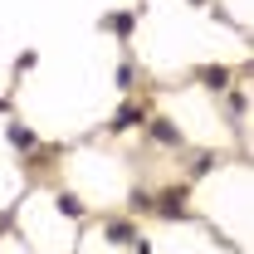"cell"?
<instances>
[{
  "label": "cell",
  "instance_id": "1",
  "mask_svg": "<svg viewBox=\"0 0 254 254\" xmlns=\"http://www.w3.org/2000/svg\"><path fill=\"white\" fill-rule=\"evenodd\" d=\"M103 235H108L113 245H132V240H137V230H132L127 220H108V225H103Z\"/></svg>",
  "mask_w": 254,
  "mask_h": 254
},
{
  "label": "cell",
  "instance_id": "2",
  "mask_svg": "<svg viewBox=\"0 0 254 254\" xmlns=\"http://www.w3.org/2000/svg\"><path fill=\"white\" fill-rule=\"evenodd\" d=\"M142 118H147V113H142L137 103H127V108H118V118H113V132H127V127L142 123Z\"/></svg>",
  "mask_w": 254,
  "mask_h": 254
},
{
  "label": "cell",
  "instance_id": "3",
  "mask_svg": "<svg viewBox=\"0 0 254 254\" xmlns=\"http://www.w3.org/2000/svg\"><path fill=\"white\" fill-rule=\"evenodd\" d=\"M200 83H205V88H230V68H220V64H210V68H200Z\"/></svg>",
  "mask_w": 254,
  "mask_h": 254
},
{
  "label": "cell",
  "instance_id": "4",
  "mask_svg": "<svg viewBox=\"0 0 254 254\" xmlns=\"http://www.w3.org/2000/svg\"><path fill=\"white\" fill-rule=\"evenodd\" d=\"M152 137H157V142H166V147H176V142H181V132L166 123V118H157V123H152Z\"/></svg>",
  "mask_w": 254,
  "mask_h": 254
},
{
  "label": "cell",
  "instance_id": "5",
  "mask_svg": "<svg viewBox=\"0 0 254 254\" xmlns=\"http://www.w3.org/2000/svg\"><path fill=\"white\" fill-rule=\"evenodd\" d=\"M59 210H64V215H68V220H78V215H83V200L64 190V195H59Z\"/></svg>",
  "mask_w": 254,
  "mask_h": 254
},
{
  "label": "cell",
  "instance_id": "6",
  "mask_svg": "<svg viewBox=\"0 0 254 254\" xmlns=\"http://www.w3.org/2000/svg\"><path fill=\"white\" fill-rule=\"evenodd\" d=\"M10 142H15V147H34V132L30 127H10Z\"/></svg>",
  "mask_w": 254,
  "mask_h": 254
},
{
  "label": "cell",
  "instance_id": "7",
  "mask_svg": "<svg viewBox=\"0 0 254 254\" xmlns=\"http://www.w3.org/2000/svg\"><path fill=\"white\" fill-rule=\"evenodd\" d=\"M108 25H113V30H118V34H127V30H132V15H113Z\"/></svg>",
  "mask_w": 254,
  "mask_h": 254
}]
</instances>
